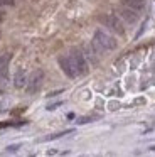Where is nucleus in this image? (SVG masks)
<instances>
[{
  "label": "nucleus",
  "mask_w": 155,
  "mask_h": 157,
  "mask_svg": "<svg viewBox=\"0 0 155 157\" xmlns=\"http://www.w3.org/2000/svg\"><path fill=\"white\" fill-rule=\"evenodd\" d=\"M59 105H62V101H57V103H54V105H49V106H47V110H54L56 106H59Z\"/></svg>",
  "instance_id": "nucleus-13"
},
{
  "label": "nucleus",
  "mask_w": 155,
  "mask_h": 157,
  "mask_svg": "<svg viewBox=\"0 0 155 157\" xmlns=\"http://www.w3.org/2000/svg\"><path fill=\"white\" fill-rule=\"evenodd\" d=\"M9 61H10L9 54L0 56V83L7 81V75H9Z\"/></svg>",
  "instance_id": "nucleus-6"
},
{
  "label": "nucleus",
  "mask_w": 155,
  "mask_h": 157,
  "mask_svg": "<svg viewBox=\"0 0 155 157\" xmlns=\"http://www.w3.org/2000/svg\"><path fill=\"white\" fill-rule=\"evenodd\" d=\"M59 66H61V69L64 71L66 76H69V78H76L78 76V69L74 68V64H73V61H71L69 56H61L59 58Z\"/></svg>",
  "instance_id": "nucleus-5"
},
{
  "label": "nucleus",
  "mask_w": 155,
  "mask_h": 157,
  "mask_svg": "<svg viewBox=\"0 0 155 157\" xmlns=\"http://www.w3.org/2000/svg\"><path fill=\"white\" fill-rule=\"evenodd\" d=\"M93 46L100 52H103V51H113V49L116 48V41H115L111 36H108L104 31L98 29V31L94 32V36H93Z\"/></svg>",
  "instance_id": "nucleus-1"
},
{
  "label": "nucleus",
  "mask_w": 155,
  "mask_h": 157,
  "mask_svg": "<svg viewBox=\"0 0 155 157\" xmlns=\"http://www.w3.org/2000/svg\"><path fill=\"white\" fill-rule=\"evenodd\" d=\"M20 149V144H15V145H9L7 147V152H15V150Z\"/></svg>",
  "instance_id": "nucleus-11"
},
{
  "label": "nucleus",
  "mask_w": 155,
  "mask_h": 157,
  "mask_svg": "<svg viewBox=\"0 0 155 157\" xmlns=\"http://www.w3.org/2000/svg\"><path fill=\"white\" fill-rule=\"evenodd\" d=\"M67 133H73V130H64V132H59V133L47 135V137H44V139H39V142H49V140H56V139H61V137L67 135Z\"/></svg>",
  "instance_id": "nucleus-9"
},
{
  "label": "nucleus",
  "mask_w": 155,
  "mask_h": 157,
  "mask_svg": "<svg viewBox=\"0 0 155 157\" xmlns=\"http://www.w3.org/2000/svg\"><path fill=\"white\" fill-rule=\"evenodd\" d=\"M69 58H71V61H73L74 68L78 69V75H86L88 73V63H86V59H84V56L81 54L78 49H73V51H71Z\"/></svg>",
  "instance_id": "nucleus-4"
},
{
  "label": "nucleus",
  "mask_w": 155,
  "mask_h": 157,
  "mask_svg": "<svg viewBox=\"0 0 155 157\" xmlns=\"http://www.w3.org/2000/svg\"><path fill=\"white\" fill-rule=\"evenodd\" d=\"M42 81H44V71L42 69H36V71L29 76V79H27V83H25L27 93H29V95H36L40 90V86H42Z\"/></svg>",
  "instance_id": "nucleus-2"
},
{
  "label": "nucleus",
  "mask_w": 155,
  "mask_h": 157,
  "mask_svg": "<svg viewBox=\"0 0 155 157\" xmlns=\"http://www.w3.org/2000/svg\"><path fill=\"white\" fill-rule=\"evenodd\" d=\"M13 2L15 0H0V7H3V5H13Z\"/></svg>",
  "instance_id": "nucleus-12"
},
{
  "label": "nucleus",
  "mask_w": 155,
  "mask_h": 157,
  "mask_svg": "<svg viewBox=\"0 0 155 157\" xmlns=\"http://www.w3.org/2000/svg\"><path fill=\"white\" fill-rule=\"evenodd\" d=\"M100 21L104 24V27L111 29V31H113V32H116V34H121V36L125 34V27H123L121 21L116 17V15H113V14L101 15V17H100Z\"/></svg>",
  "instance_id": "nucleus-3"
},
{
  "label": "nucleus",
  "mask_w": 155,
  "mask_h": 157,
  "mask_svg": "<svg viewBox=\"0 0 155 157\" xmlns=\"http://www.w3.org/2000/svg\"><path fill=\"white\" fill-rule=\"evenodd\" d=\"M125 5H128V7H133V9H140L143 7L145 0H121Z\"/></svg>",
  "instance_id": "nucleus-10"
},
{
  "label": "nucleus",
  "mask_w": 155,
  "mask_h": 157,
  "mask_svg": "<svg viewBox=\"0 0 155 157\" xmlns=\"http://www.w3.org/2000/svg\"><path fill=\"white\" fill-rule=\"evenodd\" d=\"M121 17H123V19H127L128 22H135V21L138 19V15H137V9L125 5V7L121 9Z\"/></svg>",
  "instance_id": "nucleus-8"
},
{
  "label": "nucleus",
  "mask_w": 155,
  "mask_h": 157,
  "mask_svg": "<svg viewBox=\"0 0 155 157\" xmlns=\"http://www.w3.org/2000/svg\"><path fill=\"white\" fill-rule=\"evenodd\" d=\"M27 83V73L24 69H17L15 76H13V86L15 88H24Z\"/></svg>",
  "instance_id": "nucleus-7"
},
{
  "label": "nucleus",
  "mask_w": 155,
  "mask_h": 157,
  "mask_svg": "<svg viewBox=\"0 0 155 157\" xmlns=\"http://www.w3.org/2000/svg\"><path fill=\"white\" fill-rule=\"evenodd\" d=\"M3 17H5V14H3V12H2V10H0V22H2V21H3Z\"/></svg>",
  "instance_id": "nucleus-14"
}]
</instances>
